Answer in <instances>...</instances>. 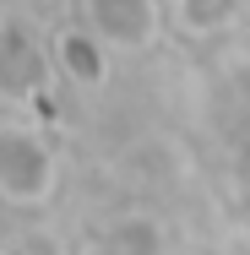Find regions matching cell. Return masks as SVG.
<instances>
[{
    "mask_svg": "<svg viewBox=\"0 0 250 255\" xmlns=\"http://www.w3.org/2000/svg\"><path fill=\"white\" fill-rule=\"evenodd\" d=\"M82 16L109 49H152L163 27L158 0H82Z\"/></svg>",
    "mask_w": 250,
    "mask_h": 255,
    "instance_id": "7a4b0ae2",
    "label": "cell"
},
{
    "mask_svg": "<svg viewBox=\"0 0 250 255\" xmlns=\"http://www.w3.org/2000/svg\"><path fill=\"white\" fill-rule=\"evenodd\" d=\"M174 11H180V27L185 33L212 38V33H223V27H234L245 16V0H180Z\"/></svg>",
    "mask_w": 250,
    "mask_h": 255,
    "instance_id": "5b68a950",
    "label": "cell"
},
{
    "mask_svg": "<svg viewBox=\"0 0 250 255\" xmlns=\"http://www.w3.org/2000/svg\"><path fill=\"white\" fill-rule=\"evenodd\" d=\"M54 60H60V71H65L76 87H98L103 76H109V44H103L93 27H65V33H54Z\"/></svg>",
    "mask_w": 250,
    "mask_h": 255,
    "instance_id": "3957f363",
    "label": "cell"
},
{
    "mask_svg": "<svg viewBox=\"0 0 250 255\" xmlns=\"http://www.w3.org/2000/svg\"><path fill=\"white\" fill-rule=\"evenodd\" d=\"M158 250H163L158 223H152V217H125V223L103 228V239H98L93 255H158Z\"/></svg>",
    "mask_w": 250,
    "mask_h": 255,
    "instance_id": "277c9868",
    "label": "cell"
},
{
    "mask_svg": "<svg viewBox=\"0 0 250 255\" xmlns=\"http://www.w3.org/2000/svg\"><path fill=\"white\" fill-rule=\"evenodd\" d=\"M54 190V152L33 125H0V196L16 206H38Z\"/></svg>",
    "mask_w": 250,
    "mask_h": 255,
    "instance_id": "6da1fadb",
    "label": "cell"
},
{
    "mask_svg": "<svg viewBox=\"0 0 250 255\" xmlns=\"http://www.w3.org/2000/svg\"><path fill=\"white\" fill-rule=\"evenodd\" d=\"M38 76H44V60L27 49L16 33L0 44V87L11 93V98H22V93H33L38 87Z\"/></svg>",
    "mask_w": 250,
    "mask_h": 255,
    "instance_id": "8992f818",
    "label": "cell"
}]
</instances>
